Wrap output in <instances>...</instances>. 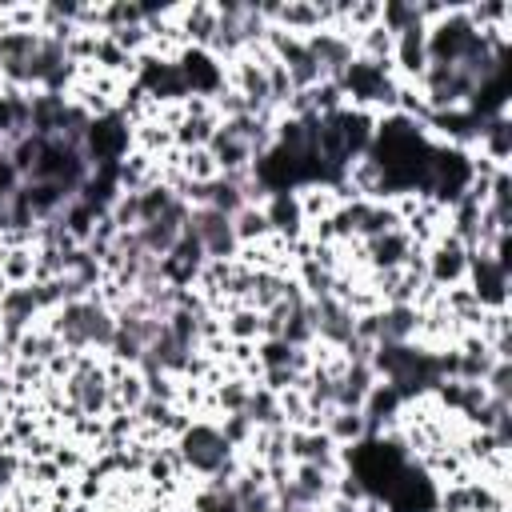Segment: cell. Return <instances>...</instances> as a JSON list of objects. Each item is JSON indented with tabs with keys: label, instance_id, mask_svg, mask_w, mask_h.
<instances>
[{
	"label": "cell",
	"instance_id": "2e32d148",
	"mask_svg": "<svg viewBox=\"0 0 512 512\" xmlns=\"http://www.w3.org/2000/svg\"><path fill=\"white\" fill-rule=\"evenodd\" d=\"M0 352H8V344H4V332H0Z\"/></svg>",
	"mask_w": 512,
	"mask_h": 512
},
{
	"label": "cell",
	"instance_id": "7a4b0ae2",
	"mask_svg": "<svg viewBox=\"0 0 512 512\" xmlns=\"http://www.w3.org/2000/svg\"><path fill=\"white\" fill-rule=\"evenodd\" d=\"M184 228L200 240V248H204L208 260H232V252L240 248V240L232 232V216H224L216 208H192Z\"/></svg>",
	"mask_w": 512,
	"mask_h": 512
},
{
	"label": "cell",
	"instance_id": "6da1fadb",
	"mask_svg": "<svg viewBox=\"0 0 512 512\" xmlns=\"http://www.w3.org/2000/svg\"><path fill=\"white\" fill-rule=\"evenodd\" d=\"M176 448H180V456H184V468L204 472V476H212L220 464L232 460V444L220 436L216 424H204V420L188 424V428L180 432V444H176Z\"/></svg>",
	"mask_w": 512,
	"mask_h": 512
},
{
	"label": "cell",
	"instance_id": "4fadbf2b",
	"mask_svg": "<svg viewBox=\"0 0 512 512\" xmlns=\"http://www.w3.org/2000/svg\"><path fill=\"white\" fill-rule=\"evenodd\" d=\"M248 392H252V384H248L244 376H236V380L220 384V392H216V404H220L224 412H244V404H248Z\"/></svg>",
	"mask_w": 512,
	"mask_h": 512
},
{
	"label": "cell",
	"instance_id": "277c9868",
	"mask_svg": "<svg viewBox=\"0 0 512 512\" xmlns=\"http://www.w3.org/2000/svg\"><path fill=\"white\" fill-rule=\"evenodd\" d=\"M424 268H428V280L436 288H456L468 276V248L452 232L448 236H436L432 252L424 256Z\"/></svg>",
	"mask_w": 512,
	"mask_h": 512
},
{
	"label": "cell",
	"instance_id": "5b68a950",
	"mask_svg": "<svg viewBox=\"0 0 512 512\" xmlns=\"http://www.w3.org/2000/svg\"><path fill=\"white\" fill-rule=\"evenodd\" d=\"M416 248H420V244H412V236H408L404 228H392V232L368 240V256H372L376 272H384V268H404Z\"/></svg>",
	"mask_w": 512,
	"mask_h": 512
},
{
	"label": "cell",
	"instance_id": "9a60e30c",
	"mask_svg": "<svg viewBox=\"0 0 512 512\" xmlns=\"http://www.w3.org/2000/svg\"><path fill=\"white\" fill-rule=\"evenodd\" d=\"M8 384H12V380H4V376H0V408H4V396H8Z\"/></svg>",
	"mask_w": 512,
	"mask_h": 512
},
{
	"label": "cell",
	"instance_id": "52a82bcc",
	"mask_svg": "<svg viewBox=\"0 0 512 512\" xmlns=\"http://www.w3.org/2000/svg\"><path fill=\"white\" fill-rule=\"evenodd\" d=\"M264 216H268V228L276 232V236H296L300 232V224H304V212H300V200L292 196V192H272V200H268V208H264Z\"/></svg>",
	"mask_w": 512,
	"mask_h": 512
},
{
	"label": "cell",
	"instance_id": "5bb4252c",
	"mask_svg": "<svg viewBox=\"0 0 512 512\" xmlns=\"http://www.w3.org/2000/svg\"><path fill=\"white\" fill-rule=\"evenodd\" d=\"M220 436L236 448V444H248L252 440V424H248V416L244 412H228L224 416V424H220Z\"/></svg>",
	"mask_w": 512,
	"mask_h": 512
},
{
	"label": "cell",
	"instance_id": "7c38bea8",
	"mask_svg": "<svg viewBox=\"0 0 512 512\" xmlns=\"http://www.w3.org/2000/svg\"><path fill=\"white\" fill-rule=\"evenodd\" d=\"M224 328V336H232L236 344H248V340H256L260 336V328H264V316L256 312V308H232V316L220 324Z\"/></svg>",
	"mask_w": 512,
	"mask_h": 512
},
{
	"label": "cell",
	"instance_id": "30bf717a",
	"mask_svg": "<svg viewBox=\"0 0 512 512\" xmlns=\"http://www.w3.org/2000/svg\"><path fill=\"white\" fill-rule=\"evenodd\" d=\"M0 276H4L12 288L32 284V276H36V252H32V248H4V252H0Z\"/></svg>",
	"mask_w": 512,
	"mask_h": 512
},
{
	"label": "cell",
	"instance_id": "8fae6325",
	"mask_svg": "<svg viewBox=\"0 0 512 512\" xmlns=\"http://www.w3.org/2000/svg\"><path fill=\"white\" fill-rule=\"evenodd\" d=\"M232 232H236V240H240V244H256V240L272 236L264 208H252V204H244V208L232 216Z\"/></svg>",
	"mask_w": 512,
	"mask_h": 512
},
{
	"label": "cell",
	"instance_id": "9c48e42d",
	"mask_svg": "<svg viewBox=\"0 0 512 512\" xmlns=\"http://www.w3.org/2000/svg\"><path fill=\"white\" fill-rule=\"evenodd\" d=\"M16 348H20V360H32V364H48L52 356L64 352V344H60V336L52 328H28L16 340Z\"/></svg>",
	"mask_w": 512,
	"mask_h": 512
},
{
	"label": "cell",
	"instance_id": "8992f818",
	"mask_svg": "<svg viewBox=\"0 0 512 512\" xmlns=\"http://www.w3.org/2000/svg\"><path fill=\"white\" fill-rule=\"evenodd\" d=\"M392 60H400V68L408 76H420L428 68V32H424V24H416V28H408V32L396 36Z\"/></svg>",
	"mask_w": 512,
	"mask_h": 512
},
{
	"label": "cell",
	"instance_id": "3957f363",
	"mask_svg": "<svg viewBox=\"0 0 512 512\" xmlns=\"http://www.w3.org/2000/svg\"><path fill=\"white\" fill-rule=\"evenodd\" d=\"M304 48H308V56H312L316 68H320V80H332V84H340V76H344L348 64L356 60V56H352V40H348L344 32H332V28L308 32Z\"/></svg>",
	"mask_w": 512,
	"mask_h": 512
},
{
	"label": "cell",
	"instance_id": "ba28073f",
	"mask_svg": "<svg viewBox=\"0 0 512 512\" xmlns=\"http://www.w3.org/2000/svg\"><path fill=\"white\" fill-rule=\"evenodd\" d=\"M480 144H484L488 160H492L496 168H504V160H508V152H512V124H508L504 112H500V116H488V120L480 124Z\"/></svg>",
	"mask_w": 512,
	"mask_h": 512
}]
</instances>
